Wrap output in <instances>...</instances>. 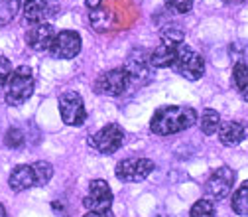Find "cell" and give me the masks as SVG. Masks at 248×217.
I'll return each mask as SVG.
<instances>
[{
  "label": "cell",
  "instance_id": "obj_1",
  "mask_svg": "<svg viewBox=\"0 0 248 217\" xmlns=\"http://www.w3.org/2000/svg\"><path fill=\"white\" fill-rule=\"evenodd\" d=\"M195 122H197V113L191 107L170 105V107H160L154 113L150 120V131L154 134L168 136V134H175V133L191 129Z\"/></svg>",
  "mask_w": 248,
  "mask_h": 217
},
{
  "label": "cell",
  "instance_id": "obj_2",
  "mask_svg": "<svg viewBox=\"0 0 248 217\" xmlns=\"http://www.w3.org/2000/svg\"><path fill=\"white\" fill-rule=\"evenodd\" d=\"M34 93V73L28 66H20L12 71L6 87H4V99L12 107L24 105Z\"/></svg>",
  "mask_w": 248,
  "mask_h": 217
},
{
  "label": "cell",
  "instance_id": "obj_3",
  "mask_svg": "<svg viewBox=\"0 0 248 217\" xmlns=\"http://www.w3.org/2000/svg\"><path fill=\"white\" fill-rule=\"evenodd\" d=\"M181 77H185V79H189V81H197V79H201L203 77V73H205V61H203V57L195 51V50H191V48H187V46H179V50H177V57H175V61H173V66H171Z\"/></svg>",
  "mask_w": 248,
  "mask_h": 217
},
{
  "label": "cell",
  "instance_id": "obj_4",
  "mask_svg": "<svg viewBox=\"0 0 248 217\" xmlns=\"http://www.w3.org/2000/svg\"><path fill=\"white\" fill-rule=\"evenodd\" d=\"M59 113L65 125L69 127H81L87 120V111L83 97L75 91H67L59 97Z\"/></svg>",
  "mask_w": 248,
  "mask_h": 217
},
{
  "label": "cell",
  "instance_id": "obj_5",
  "mask_svg": "<svg viewBox=\"0 0 248 217\" xmlns=\"http://www.w3.org/2000/svg\"><path fill=\"white\" fill-rule=\"evenodd\" d=\"M130 83L134 85H146L152 81V71L154 66L150 64V53L144 50H132V53L126 57V64H124Z\"/></svg>",
  "mask_w": 248,
  "mask_h": 217
},
{
  "label": "cell",
  "instance_id": "obj_6",
  "mask_svg": "<svg viewBox=\"0 0 248 217\" xmlns=\"http://www.w3.org/2000/svg\"><path fill=\"white\" fill-rule=\"evenodd\" d=\"M130 85V77L124 67H116L110 69L107 73H101L95 81V91L99 95H108V97H116L122 95L124 91Z\"/></svg>",
  "mask_w": 248,
  "mask_h": 217
},
{
  "label": "cell",
  "instance_id": "obj_7",
  "mask_svg": "<svg viewBox=\"0 0 248 217\" xmlns=\"http://www.w3.org/2000/svg\"><path fill=\"white\" fill-rule=\"evenodd\" d=\"M234 172L229 166H221L213 170V174L209 176V180L205 182V194L211 200H223L231 194L232 185H234Z\"/></svg>",
  "mask_w": 248,
  "mask_h": 217
},
{
  "label": "cell",
  "instance_id": "obj_8",
  "mask_svg": "<svg viewBox=\"0 0 248 217\" xmlns=\"http://www.w3.org/2000/svg\"><path fill=\"white\" fill-rule=\"evenodd\" d=\"M154 172V162L148 158H124L116 164V178L120 182H142Z\"/></svg>",
  "mask_w": 248,
  "mask_h": 217
},
{
  "label": "cell",
  "instance_id": "obj_9",
  "mask_svg": "<svg viewBox=\"0 0 248 217\" xmlns=\"http://www.w3.org/2000/svg\"><path fill=\"white\" fill-rule=\"evenodd\" d=\"M81 51V36L73 30H63L53 36L49 53L55 59H73Z\"/></svg>",
  "mask_w": 248,
  "mask_h": 217
},
{
  "label": "cell",
  "instance_id": "obj_10",
  "mask_svg": "<svg viewBox=\"0 0 248 217\" xmlns=\"http://www.w3.org/2000/svg\"><path fill=\"white\" fill-rule=\"evenodd\" d=\"M89 142L101 154H114L124 142V131L118 125H114V122H110V125L103 127L99 133H95V136H93Z\"/></svg>",
  "mask_w": 248,
  "mask_h": 217
},
{
  "label": "cell",
  "instance_id": "obj_11",
  "mask_svg": "<svg viewBox=\"0 0 248 217\" xmlns=\"http://www.w3.org/2000/svg\"><path fill=\"white\" fill-rule=\"evenodd\" d=\"M89 211H108L112 205V192L105 180H93L89 185V196L83 200Z\"/></svg>",
  "mask_w": 248,
  "mask_h": 217
},
{
  "label": "cell",
  "instance_id": "obj_12",
  "mask_svg": "<svg viewBox=\"0 0 248 217\" xmlns=\"http://www.w3.org/2000/svg\"><path fill=\"white\" fill-rule=\"evenodd\" d=\"M53 36H55V32H53L51 24H47V22L34 24V28H30L26 32V44L34 51H49Z\"/></svg>",
  "mask_w": 248,
  "mask_h": 217
},
{
  "label": "cell",
  "instance_id": "obj_13",
  "mask_svg": "<svg viewBox=\"0 0 248 217\" xmlns=\"http://www.w3.org/2000/svg\"><path fill=\"white\" fill-rule=\"evenodd\" d=\"M248 136V122L244 120H225L219 127V140L223 146H236Z\"/></svg>",
  "mask_w": 248,
  "mask_h": 217
},
{
  "label": "cell",
  "instance_id": "obj_14",
  "mask_svg": "<svg viewBox=\"0 0 248 217\" xmlns=\"http://www.w3.org/2000/svg\"><path fill=\"white\" fill-rule=\"evenodd\" d=\"M24 18L32 24H44L53 16L51 0H24Z\"/></svg>",
  "mask_w": 248,
  "mask_h": 217
},
{
  "label": "cell",
  "instance_id": "obj_15",
  "mask_svg": "<svg viewBox=\"0 0 248 217\" xmlns=\"http://www.w3.org/2000/svg\"><path fill=\"white\" fill-rule=\"evenodd\" d=\"M8 185L14 192H24L28 188H34L36 184V172L34 166H28V164H20L12 170L10 178H8Z\"/></svg>",
  "mask_w": 248,
  "mask_h": 217
},
{
  "label": "cell",
  "instance_id": "obj_16",
  "mask_svg": "<svg viewBox=\"0 0 248 217\" xmlns=\"http://www.w3.org/2000/svg\"><path fill=\"white\" fill-rule=\"evenodd\" d=\"M177 50H179V46L162 42L156 50L150 53V64H152L154 67H158V69H162V67H171L173 61H175V57H177Z\"/></svg>",
  "mask_w": 248,
  "mask_h": 217
},
{
  "label": "cell",
  "instance_id": "obj_17",
  "mask_svg": "<svg viewBox=\"0 0 248 217\" xmlns=\"http://www.w3.org/2000/svg\"><path fill=\"white\" fill-rule=\"evenodd\" d=\"M232 81L238 93L242 95L244 101H248V64L244 61H236L234 69H232Z\"/></svg>",
  "mask_w": 248,
  "mask_h": 217
},
{
  "label": "cell",
  "instance_id": "obj_18",
  "mask_svg": "<svg viewBox=\"0 0 248 217\" xmlns=\"http://www.w3.org/2000/svg\"><path fill=\"white\" fill-rule=\"evenodd\" d=\"M219 127H221V117L215 109H205L201 113V133L211 136L215 133H219Z\"/></svg>",
  "mask_w": 248,
  "mask_h": 217
},
{
  "label": "cell",
  "instance_id": "obj_19",
  "mask_svg": "<svg viewBox=\"0 0 248 217\" xmlns=\"http://www.w3.org/2000/svg\"><path fill=\"white\" fill-rule=\"evenodd\" d=\"M160 38H162V42H168V44H173V46H181L185 42V32L181 30L179 24H166L160 30Z\"/></svg>",
  "mask_w": 248,
  "mask_h": 217
},
{
  "label": "cell",
  "instance_id": "obj_20",
  "mask_svg": "<svg viewBox=\"0 0 248 217\" xmlns=\"http://www.w3.org/2000/svg\"><path fill=\"white\" fill-rule=\"evenodd\" d=\"M232 211L236 215H248V180L232 194Z\"/></svg>",
  "mask_w": 248,
  "mask_h": 217
},
{
  "label": "cell",
  "instance_id": "obj_21",
  "mask_svg": "<svg viewBox=\"0 0 248 217\" xmlns=\"http://www.w3.org/2000/svg\"><path fill=\"white\" fill-rule=\"evenodd\" d=\"M91 26L97 30V32H107V30L112 26V14L108 10H103V8H97V10H91Z\"/></svg>",
  "mask_w": 248,
  "mask_h": 217
},
{
  "label": "cell",
  "instance_id": "obj_22",
  "mask_svg": "<svg viewBox=\"0 0 248 217\" xmlns=\"http://www.w3.org/2000/svg\"><path fill=\"white\" fill-rule=\"evenodd\" d=\"M20 10V0H0V26H8Z\"/></svg>",
  "mask_w": 248,
  "mask_h": 217
},
{
  "label": "cell",
  "instance_id": "obj_23",
  "mask_svg": "<svg viewBox=\"0 0 248 217\" xmlns=\"http://www.w3.org/2000/svg\"><path fill=\"white\" fill-rule=\"evenodd\" d=\"M189 217H215V203L211 200H197L191 207Z\"/></svg>",
  "mask_w": 248,
  "mask_h": 217
},
{
  "label": "cell",
  "instance_id": "obj_24",
  "mask_svg": "<svg viewBox=\"0 0 248 217\" xmlns=\"http://www.w3.org/2000/svg\"><path fill=\"white\" fill-rule=\"evenodd\" d=\"M34 172H36V184L38 185H46L51 180V176H53L51 164L49 162H44V160H40V162L34 164Z\"/></svg>",
  "mask_w": 248,
  "mask_h": 217
},
{
  "label": "cell",
  "instance_id": "obj_25",
  "mask_svg": "<svg viewBox=\"0 0 248 217\" xmlns=\"http://www.w3.org/2000/svg\"><path fill=\"white\" fill-rule=\"evenodd\" d=\"M24 142H26V136L20 129H10L4 136V144L8 148H20V146H24Z\"/></svg>",
  "mask_w": 248,
  "mask_h": 217
},
{
  "label": "cell",
  "instance_id": "obj_26",
  "mask_svg": "<svg viewBox=\"0 0 248 217\" xmlns=\"http://www.w3.org/2000/svg\"><path fill=\"white\" fill-rule=\"evenodd\" d=\"M166 6L175 14H187L193 8V0H166Z\"/></svg>",
  "mask_w": 248,
  "mask_h": 217
},
{
  "label": "cell",
  "instance_id": "obj_27",
  "mask_svg": "<svg viewBox=\"0 0 248 217\" xmlns=\"http://www.w3.org/2000/svg\"><path fill=\"white\" fill-rule=\"evenodd\" d=\"M12 71H14V69H12L10 59L4 57V55H0V89L6 87V83H8L10 75H12Z\"/></svg>",
  "mask_w": 248,
  "mask_h": 217
},
{
  "label": "cell",
  "instance_id": "obj_28",
  "mask_svg": "<svg viewBox=\"0 0 248 217\" xmlns=\"http://www.w3.org/2000/svg\"><path fill=\"white\" fill-rule=\"evenodd\" d=\"M85 6L89 10H97V8L103 6V0H85Z\"/></svg>",
  "mask_w": 248,
  "mask_h": 217
},
{
  "label": "cell",
  "instance_id": "obj_29",
  "mask_svg": "<svg viewBox=\"0 0 248 217\" xmlns=\"http://www.w3.org/2000/svg\"><path fill=\"white\" fill-rule=\"evenodd\" d=\"M85 217H114V215H112L110 209H108V211H89Z\"/></svg>",
  "mask_w": 248,
  "mask_h": 217
},
{
  "label": "cell",
  "instance_id": "obj_30",
  "mask_svg": "<svg viewBox=\"0 0 248 217\" xmlns=\"http://www.w3.org/2000/svg\"><path fill=\"white\" fill-rule=\"evenodd\" d=\"M0 217H8V215H6V209H4L2 203H0Z\"/></svg>",
  "mask_w": 248,
  "mask_h": 217
}]
</instances>
